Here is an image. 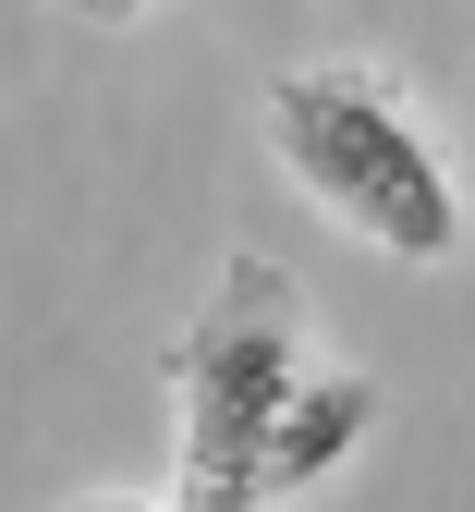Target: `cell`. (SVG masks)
<instances>
[{
	"instance_id": "cell-1",
	"label": "cell",
	"mask_w": 475,
	"mask_h": 512,
	"mask_svg": "<svg viewBox=\"0 0 475 512\" xmlns=\"http://www.w3.org/2000/svg\"><path fill=\"white\" fill-rule=\"evenodd\" d=\"M268 147L293 159V183H305L354 244L402 256V269H439V256L463 244V196H451L439 147L415 135L402 86L366 74V61L281 74V86H268Z\"/></svg>"
},
{
	"instance_id": "cell-2",
	"label": "cell",
	"mask_w": 475,
	"mask_h": 512,
	"mask_svg": "<svg viewBox=\"0 0 475 512\" xmlns=\"http://www.w3.org/2000/svg\"><path fill=\"white\" fill-rule=\"evenodd\" d=\"M305 378V293L268 256H232L220 305L171 342L183 391V512H256V452Z\"/></svg>"
},
{
	"instance_id": "cell-3",
	"label": "cell",
	"mask_w": 475,
	"mask_h": 512,
	"mask_svg": "<svg viewBox=\"0 0 475 512\" xmlns=\"http://www.w3.org/2000/svg\"><path fill=\"white\" fill-rule=\"evenodd\" d=\"M366 427H378V378H354V366L293 378V403H281V427H268V452H256V512H268V500H293V488H317Z\"/></svg>"
},
{
	"instance_id": "cell-4",
	"label": "cell",
	"mask_w": 475,
	"mask_h": 512,
	"mask_svg": "<svg viewBox=\"0 0 475 512\" xmlns=\"http://www.w3.org/2000/svg\"><path fill=\"white\" fill-rule=\"evenodd\" d=\"M74 13H86V25H134V13H147V0H74Z\"/></svg>"
},
{
	"instance_id": "cell-5",
	"label": "cell",
	"mask_w": 475,
	"mask_h": 512,
	"mask_svg": "<svg viewBox=\"0 0 475 512\" xmlns=\"http://www.w3.org/2000/svg\"><path fill=\"white\" fill-rule=\"evenodd\" d=\"M74 512H147V500H74Z\"/></svg>"
}]
</instances>
